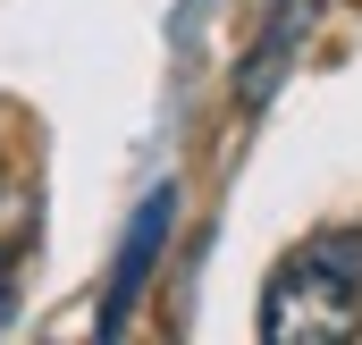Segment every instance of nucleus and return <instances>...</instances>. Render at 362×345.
<instances>
[{
  "instance_id": "f257e3e1",
  "label": "nucleus",
  "mask_w": 362,
  "mask_h": 345,
  "mask_svg": "<svg viewBox=\"0 0 362 345\" xmlns=\"http://www.w3.org/2000/svg\"><path fill=\"white\" fill-rule=\"evenodd\" d=\"M362 320V228H329L312 245L270 269V295H262V337L270 345H329L354 337Z\"/></svg>"
},
{
  "instance_id": "f03ea898",
  "label": "nucleus",
  "mask_w": 362,
  "mask_h": 345,
  "mask_svg": "<svg viewBox=\"0 0 362 345\" xmlns=\"http://www.w3.org/2000/svg\"><path fill=\"white\" fill-rule=\"evenodd\" d=\"M160 236H169V194H152V202L135 211L127 253H118V278H110V303H101V329H118V320H127V303H135L144 269H152V253H160Z\"/></svg>"
},
{
  "instance_id": "7ed1b4c3",
  "label": "nucleus",
  "mask_w": 362,
  "mask_h": 345,
  "mask_svg": "<svg viewBox=\"0 0 362 345\" xmlns=\"http://www.w3.org/2000/svg\"><path fill=\"white\" fill-rule=\"evenodd\" d=\"M0 320H8V269H0Z\"/></svg>"
}]
</instances>
